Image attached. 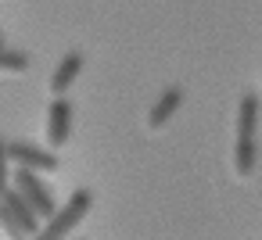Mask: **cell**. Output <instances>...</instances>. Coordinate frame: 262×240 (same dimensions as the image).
Instances as JSON below:
<instances>
[{"mask_svg":"<svg viewBox=\"0 0 262 240\" xmlns=\"http://www.w3.org/2000/svg\"><path fill=\"white\" fill-rule=\"evenodd\" d=\"M90 204H94V194H90V190H76L61 208H54V215L47 219V226H43L36 236H40V240H58V236H65V233H72V226H79V222L86 219Z\"/></svg>","mask_w":262,"mask_h":240,"instance_id":"1","label":"cell"},{"mask_svg":"<svg viewBox=\"0 0 262 240\" xmlns=\"http://www.w3.org/2000/svg\"><path fill=\"white\" fill-rule=\"evenodd\" d=\"M11 186L33 204V211L40 215V222H47L51 215H54V197H51V190L43 186V179H40V172H33V169H18L15 165V172H11Z\"/></svg>","mask_w":262,"mask_h":240,"instance_id":"2","label":"cell"},{"mask_svg":"<svg viewBox=\"0 0 262 240\" xmlns=\"http://www.w3.org/2000/svg\"><path fill=\"white\" fill-rule=\"evenodd\" d=\"M8 158H11V165L33 169V172H58V169H61V161L54 158V151L33 147V143H26V140H11V143H8Z\"/></svg>","mask_w":262,"mask_h":240,"instance_id":"3","label":"cell"},{"mask_svg":"<svg viewBox=\"0 0 262 240\" xmlns=\"http://www.w3.org/2000/svg\"><path fill=\"white\" fill-rule=\"evenodd\" d=\"M69 133H72V104H69L65 93H61V97H54L51 108H47V143H51V147H65Z\"/></svg>","mask_w":262,"mask_h":240,"instance_id":"4","label":"cell"},{"mask_svg":"<svg viewBox=\"0 0 262 240\" xmlns=\"http://www.w3.org/2000/svg\"><path fill=\"white\" fill-rule=\"evenodd\" d=\"M0 201H4V204L11 208V215L18 219V226L26 229V236H36V233H40V215L33 211V204H29V201H26L15 186H8L4 194H0Z\"/></svg>","mask_w":262,"mask_h":240,"instance_id":"5","label":"cell"},{"mask_svg":"<svg viewBox=\"0 0 262 240\" xmlns=\"http://www.w3.org/2000/svg\"><path fill=\"white\" fill-rule=\"evenodd\" d=\"M180 104H183V90H180V86L162 90V97H158V101H155V108L147 111V129H162V126L180 111Z\"/></svg>","mask_w":262,"mask_h":240,"instance_id":"6","label":"cell"},{"mask_svg":"<svg viewBox=\"0 0 262 240\" xmlns=\"http://www.w3.org/2000/svg\"><path fill=\"white\" fill-rule=\"evenodd\" d=\"M83 72V54L79 51H69L65 58H61V65L54 68V76H51V93L54 97H61L69 86H72V79Z\"/></svg>","mask_w":262,"mask_h":240,"instance_id":"7","label":"cell"},{"mask_svg":"<svg viewBox=\"0 0 262 240\" xmlns=\"http://www.w3.org/2000/svg\"><path fill=\"white\" fill-rule=\"evenodd\" d=\"M255 126H258V97L244 93L237 104V140H255Z\"/></svg>","mask_w":262,"mask_h":240,"instance_id":"8","label":"cell"},{"mask_svg":"<svg viewBox=\"0 0 262 240\" xmlns=\"http://www.w3.org/2000/svg\"><path fill=\"white\" fill-rule=\"evenodd\" d=\"M255 161H258V151H255V140H237L233 143V172L241 179H248L255 172Z\"/></svg>","mask_w":262,"mask_h":240,"instance_id":"9","label":"cell"},{"mask_svg":"<svg viewBox=\"0 0 262 240\" xmlns=\"http://www.w3.org/2000/svg\"><path fill=\"white\" fill-rule=\"evenodd\" d=\"M29 68V58L22 51H8L0 47V72H26Z\"/></svg>","mask_w":262,"mask_h":240,"instance_id":"10","label":"cell"},{"mask_svg":"<svg viewBox=\"0 0 262 240\" xmlns=\"http://www.w3.org/2000/svg\"><path fill=\"white\" fill-rule=\"evenodd\" d=\"M0 226H4V233H8V236H15V240H18V236H26V229L18 226V219L11 215V208H8L4 201H0Z\"/></svg>","mask_w":262,"mask_h":240,"instance_id":"11","label":"cell"},{"mask_svg":"<svg viewBox=\"0 0 262 240\" xmlns=\"http://www.w3.org/2000/svg\"><path fill=\"white\" fill-rule=\"evenodd\" d=\"M11 186V158H8V143L0 140V194Z\"/></svg>","mask_w":262,"mask_h":240,"instance_id":"12","label":"cell"},{"mask_svg":"<svg viewBox=\"0 0 262 240\" xmlns=\"http://www.w3.org/2000/svg\"><path fill=\"white\" fill-rule=\"evenodd\" d=\"M0 47H4V40H0Z\"/></svg>","mask_w":262,"mask_h":240,"instance_id":"13","label":"cell"}]
</instances>
